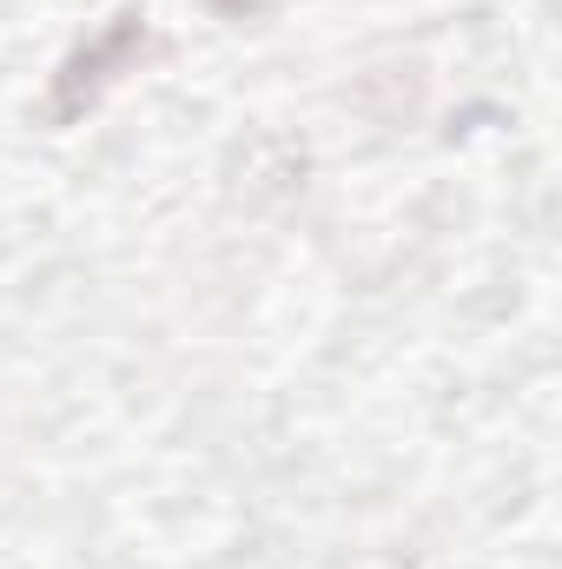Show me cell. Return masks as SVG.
Returning <instances> with one entry per match:
<instances>
[{
	"instance_id": "6da1fadb",
	"label": "cell",
	"mask_w": 562,
	"mask_h": 569,
	"mask_svg": "<svg viewBox=\"0 0 562 569\" xmlns=\"http://www.w3.org/2000/svg\"><path fill=\"white\" fill-rule=\"evenodd\" d=\"M152 53V20L145 7H120L93 40H80L60 73H53V93H47V127H80L127 73H140V60Z\"/></svg>"
}]
</instances>
